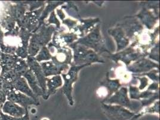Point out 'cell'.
Returning <instances> with one entry per match:
<instances>
[{
	"label": "cell",
	"mask_w": 160,
	"mask_h": 120,
	"mask_svg": "<svg viewBox=\"0 0 160 120\" xmlns=\"http://www.w3.org/2000/svg\"><path fill=\"white\" fill-rule=\"evenodd\" d=\"M7 101V95L2 89V79L0 78V106H1Z\"/></svg>",
	"instance_id": "obj_17"
},
{
	"label": "cell",
	"mask_w": 160,
	"mask_h": 120,
	"mask_svg": "<svg viewBox=\"0 0 160 120\" xmlns=\"http://www.w3.org/2000/svg\"><path fill=\"white\" fill-rule=\"evenodd\" d=\"M1 50H0V55H1Z\"/></svg>",
	"instance_id": "obj_19"
},
{
	"label": "cell",
	"mask_w": 160,
	"mask_h": 120,
	"mask_svg": "<svg viewBox=\"0 0 160 120\" xmlns=\"http://www.w3.org/2000/svg\"><path fill=\"white\" fill-rule=\"evenodd\" d=\"M0 26L4 29L6 32L11 31L18 27L15 20L8 15H6L2 19L0 22Z\"/></svg>",
	"instance_id": "obj_13"
},
{
	"label": "cell",
	"mask_w": 160,
	"mask_h": 120,
	"mask_svg": "<svg viewBox=\"0 0 160 120\" xmlns=\"http://www.w3.org/2000/svg\"><path fill=\"white\" fill-rule=\"evenodd\" d=\"M1 120H30L29 119V113L27 111V112L25 115L20 118H15L11 116H9L6 114L1 112Z\"/></svg>",
	"instance_id": "obj_16"
},
{
	"label": "cell",
	"mask_w": 160,
	"mask_h": 120,
	"mask_svg": "<svg viewBox=\"0 0 160 120\" xmlns=\"http://www.w3.org/2000/svg\"><path fill=\"white\" fill-rule=\"evenodd\" d=\"M27 111L28 109H25L20 105L8 100H7L1 106V111L2 113L15 118L23 117L27 112Z\"/></svg>",
	"instance_id": "obj_6"
},
{
	"label": "cell",
	"mask_w": 160,
	"mask_h": 120,
	"mask_svg": "<svg viewBox=\"0 0 160 120\" xmlns=\"http://www.w3.org/2000/svg\"><path fill=\"white\" fill-rule=\"evenodd\" d=\"M32 33L29 32L24 28H20L19 34V41L16 47L15 55L22 59L25 60L29 56L28 49L29 43V40Z\"/></svg>",
	"instance_id": "obj_2"
},
{
	"label": "cell",
	"mask_w": 160,
	"mask_h": 120,
	"mask_svg": "<svg viewBox=\"0 0 160 120\" xmlns=\"http://www.w3.org/2000/svg\"><path fill=\"white\" fill-rule=\"evenodd\" d=\"M23 77L26 79L28 84L36 96L44 95L43 92L39 85L38 80H37L34 74L30 68H29L24 74Z\"/></svg>",
	"instance_id": "obj_10"
},
{
	"label": "cell",
	"mask_w": 160,
	"mask_h": 120,
	"mask_svg": "<svg viewBox=\"0 0 160 120\" xmlns=\"http://www.w3.org/2000/svg\"><path fill=\"white\" fill-rule=\"evenodd\" d=\"M29 69L26 60L18 57L14 65L13 70L15 74L19 76H23L24 74Z\"/></svg>",
	"instance_id": "obj_12"
},
{
	"label": "cell",
	"mask_w": 160,
	"mask_h": 120,
	"mask_svg": "<svg viewBox=\"0 0 160 120\" xmlns=\"http://www.w3.org/2000/svg\"><path fill=\"white\" fill-rule=\"evenodd\" d=\"M84 65L81 66H73L71 68L69 73L67 74H63V76L65 79V86H64V92L67 94L68 98L69 100H72L71 91H72V84L77 78V73L81 68L83 67Z\"/></svg>",
	"instance_id": "obj_7"
},
{
	"label": "cell",
	"mask_w": 160,
	"mask_h": 120,
	"mask_svg": "<svg viewBox=\"0 0 160 120\" xmlns=\"http://www.w3.org/2000/svg\"><path fill=\"white\" fill-rule=\"evenodd\" d=\"M62 81L60 76H59L53 77L50 79H47L46 86L48 87V94L53 93L54 90H56L57 88L60 87L62 85Z\"/></svg>",
	"instance_id": "obj_14"
},
{
	"label": "cell",
	"mask_w": 160,
	"mask_h": 120,
	"mask_svg": "<svg viewBox=\"0 0 160 120\" xmlns=\"http://www.w3.org/2000/svg\"><path fill=\"white\" fill-rule=\"evenodd\" d=\"M43 7L32 12H27L22 20L20 28H24L30 33H34L38 30L40 14H42Z\"/></svg>",
	"instance_id": "obj_1"
},
{
	"label": "cell",
	"mask_w": 160,
	"mask_h": 120,
	"mask_svg": "<svg viewBox=\"0 0 160 120\" xmlns=\"http://www.w3.org/2000/svg\"><path fill=\"white\" fill-rule=\"evenodd\" d=\"M18 57L16 55H10L1 52L0 55V67L1 68V74L13 70L14 63Z\"/></svg>",
	"instance_id": "obj_9"
},
{
	"label": "cell",
	"mask_w": 160,
	"mask_h": 120,
	"mask_svg": "<svg viewBox=\"0 0 160 120\" xmlns=\"http://www.w3.org/2000/svg\"><path fill=\"white\" fill-rule=\"evenodd\" d=\"M27 12L26 6L22 3H17L13 4H9L6 9V15L9 16L15 20L19 28H20L22 20Z\"/></svg>",
	"instance_id": "obj_4"
},
{
	"label": "cell",
	"mask_w": 160,
	"mask_h": 120,
	"mask_svg": "<svg viewBox=\"0 0 160 120\" xmlns=\"http://www.w3.org/2000/svg\"><path fill=\"white\" fill-rule=\"evenodd\" d=\"M0 64H1V60H0Z\"/></svg>",
	"instance_id": "obj_20"
},
{
	"label": "cell",
	"mask_w": 160,
	"mask_h": 120,
	"mask_svg": "<svg viewBox=\"0 0 160 120\" xmlns=\"http://www.w3.org/2000/svg\"><path fill=\"white\" fill-rule=\"evenodd\" d=\"M7 100L16 103L25 109H28V107L30 105H39V102L35 101L32 98L20 93L16 90H14L12 92L7 94Z\"/></svg>",
	"instance_id": "obj_5"
},
{
	"label": "cell",
	"mask_w": 160,
	"mask_h": 120,
	"mask_svg": "<svg viewBox=\"0 0 160 120\" xmlns=\"http://www.w3.org/2000/svg\"><path fill=\"white\" fill-rule=\"evenodd\" d=\"M51 58V55L49 52L46 47L44 46L41 48L39 52L35 57V59L37 62H41L42 61H47Z\"/></svg>",
	"instance_id": "obj_15"
},
{
	"label": "cell",
	"mask_w": 160,
	"mask_h": 120,
	"mask_svg": "<svg viewBox=\"0 0 160 120\" xmlns=\"http://www.w3.org/2000/svg\"><path fill=\"white\" fill-rule=\"evenodd\" d=\"M1 68L0 67V78H1Z\"/></svg>",
	"instance_id": "obj_18"
},
{
	"label": "cell",
	"mask_w": 160,
	"mask_h": 120,
	"mask_svg": "<svg viewBox=\"0 0 160 120\" xmlns=\"http://www.w3.org/2000/svg\"><path fill=\"white\" fill-rule=\"evenodd\" d=\"M27 64L32 72H33L37 80H38V82L39 84L40 88H41L43 94H46V91L47 90L46 86V79L44 74L42 72V70L41 67V66L38 62H37L34 57L28 56L27 57Z\"/></svg>",
	"instance_id": "obj_3"
},
{
	"label": "cell",
	"mask_w": 160,
	"mask_h": 120,
	"mask_svg": "<svg viewBox=\"0 0 160 120\" xmlns=\"http://www.w3.org/2000/svg\"><path fill=\"white\" fill-rule=\"evenodd\" d=\"M40 66L45 76L59 74L60 71L62 70L61 67L58 68L56 65H54L52 61L42 62Z\"/></svg>",
	"instance_id": "obj_11"
},
{
	"label": "cell",
	"mask_w": 160,
	"mask_h": 120,
	"mask_svg": "<svg viewBox=\"0 0 160 120\" xmlns=\"http://www.w3.org/2000/svg\"><path fill=\"white\" fill-rule=\"evenodd\" d=\"M13 85L14 88L17 91L27 95L28 97L32 98L35 101L39 102L38 101L37 96L31 90V89L30 88L29 85L27 83V80L23 76H20L13 83Z\"/></svg>",
	"instance_id": "obj_8"
}]
</instances>
